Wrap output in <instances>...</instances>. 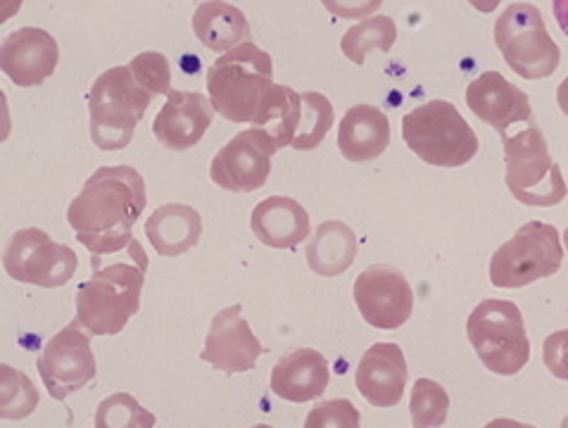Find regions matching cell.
<instances>
[{
    "label": "cell",
    "instance_id": "obj_29",
    "mask_svg": "<svg viewBox=\"0 0 568 428\" xmlns=\"http://www.w3.org/2000/svg\"><path fill=\"white\" fill-rule=\"evenodd\" d=\"M449 411V395L447 390L430 381V378H419L412 390V402H409V415L412 426L416 428H436L443 426Z\"/></svg>",
    "mask_w": 568,
    "mask_h": 428
},
{
    "label": "cell",
    "instance_id": "obj_34",
    "mask_svg": "<svg viewBox=\"0 0 568 428\" xmlns=\"http://www.w3.org/2000/svg\"><path fill=\"white\" fill-rule=\"evenodd\" d=\"M322 6L341 20H366L383 6V0H322Z\"/></svg>",
    "mask_w": 568,
    "mask_h": 428
},
{
    "label": "cell",
    "instance_id": "obj_36",
    "mask_svg": "<svg viewBox=\"0 0 568 428\" xmlns=\"http://www.w3.org/2000/svg\"><path fill=\"white\" fill-rule=\"evenodd\" d=\"M557 103H559L561 112L568 118V77L561 81L559 89H557Z\"/></svg>",
    "mask_w": 568,
    "mask_h": 428
},
{
    "label": "cell",
    "instance_id": "obj_6",
    "mask_svg": "<svg viewBox=\"0 0 568 428\" xmlns=\"http://www.w3.org/2000/svg\"><path fill=\"white\" fill-rule=\"evenodd\" d=\"M507 162V188L528 207H555L566 197V181L559 164L549 157V147L536 122L503 136Z\"/></svg>",
    "mask_w": 568,
    "mask_h": 428
},
{
    "label": "cell",
    "instance_id": "obj_18",
    "mask_svg": "<svg viewBox=\"0 0 568 428\" xmlns=\"http://www.w3.org/2000/svg\"><path fill=\"white\" fill-rule=\"evenodd\" d=\"M407 359L399 345L376 343L359 359L355 386L372 407H395L407 388Z\"/></svg>",
    "mask_w": 568,
    "mask_h": 428
},
{
    "label": "cell",
    "instance_id": "obj_10",
    "mask_svg": "<svg viewBox=\"0 0 568 428\" xmlns=\"http://www.w3.org/2000/svg\"><path fill=\"white\" fill-rule=\"evenodd\" d=\"M3 267L20 284L60 288L74 276L79 257L70 245L55 243L43 228H22L6 245Z\"/></svg>",
    "mask_w": 568,
    "mask_h": 428
},
{
    "label": "cell",
    "instance_id": "obj_8",
    "mask_svg": "<svg viewBox=\"0 0 568 428\" xmlns=\"http://www.w3.org/2000/svg\"><path fill=\"white\" fill-rule=\"evenodd\" d=\"M495 43L509 70L524 79L552 77L559 68V45L549 37L542 12L530 3H514L499 14Z\"/></svg>",
    "mask_w": 568,
    "mask_h": 428
},
{
    "label": "cell",
    "instance_id": "obj_11",
    "mask_svg": "<svg viewBox=\"0 0 568 428\" xmlns=\"http://www.w3.org/2000/svg\"><path fill=\"white\" fill-rule=\"evenodd\" d=\"M39 374L53 400H64L67 395L93 381L95 355L91 348V338L83 334L79 319L67 324L62 332L45 343L39 357Z\"/></svg>",
    "mask_w": 568,
    "mask_h": 428
},
{
    "label": "cell",
    "instance_id": "obj_14",
    "mask_svg": "<svg viewBox=\"0 0 568 428\" xmlns=\"http://www.w3.org/2000/svg\"><path fill=\"white\" fill-rule=\"evenodd\" d=\"M262 353L264 345L250 332V324L243 319V305L236 303L214 315L200 359L220 371L243 374L255 369Z\"/></svg>",
    "mask_w": 568,
    "mask_h": 428
},
{
    "label": "cell",
    "instance_id": "obj_5",
    "mask_svg": "<svg viewBox=\"0 0 568 428\" xmlns=\"http://www.w3.org/2000/svg\"><path fill=\"white\" fill-rule=\"evenodd\" d=\"M403 139L416 157L433 167H462L478 153L476 131L447 101H430L405 114Z\"/></svg>",
    "mask_w": 568,
    "mask_h": 428
},
{
    "label": "cell",
    "instance_id": "obj_25",
    "mask_svg": "<svg viewBox=\"0 0 568 428\" xmlns=\"http://www.w3.org/2000/svg\"><path fill=\"white\" fill-rule=\"evenodd\" d=\"M300 114H303V95L295 93L291 86L274 84L272 91L264 95L253 124L272 139L278 151V147L293 145Z\"/></svg>",
    "mask_w": 568,
    "mask_h": 428
},
{
    "label": "cell",
    "instance_id": "obj_37",
    "mask_svg": "<svg viewBox=\"0 0 568 428\" xmlns=\"http://www.w3.org/2000/svg\"><path fill=\"white\" fill-rule=\"evenodd\" d=\"M499 3H503V0H469V6L471 8H476L478 12H493Z\"/></svg>",
    "mask_w": 568,
    "mask_h": 428
},
{
    "label": "cell",
    "instance_id": "obj_4",
    "mask_svg": "<svg viewBox=\"0 0 568 428\" xmlns=\"http://www.w3.org/2000/svg\"><path fill=\"white\" fill-rule=\"evenodd\" d=\"M153 98L139 84L131 68H112L100 74L89 93L91 141L105 153L122 151L131 143Z\"/></svg>",
    "mask_w": 568,
    "mask_h": 428
},
{
    "label": "cell",
    "instance_id": "obj_12",
    "mask_svg": "<svg viewBox=\"0 0 568 428\" xmlns=\"http://www.w3.org/2000/svg\"><path fill=\"white\" fill-rule=\"evenodd\" d=\"M276 145L262 129L253 126L241 131L231 139L220 153L214 155L210 179L216 186L231 193H253L260 191L272 174V155Z\"/></svg>",
    "mask_w": 568,
    "mask_h": 428
},
{
    "label": "cell",
    "instance_id": "obj_7",
    "mask_svg": "<svg viewBox=\"0 0 568 428\" xmlns=\"http://www.w3.org/2000/svg\"><path fill=\"white\" fill-rule=\"evenodd\" d=\"M466 334L483 367L499 376L519 374L530 361L521 309L511 300H483L466 322Z\"/></svg>",
    "mask_w": 568,
    "mask_h": 428
},
{
    "label": "cell",
    "instance_id": "obj_23",
    "mask_svg": "<svg viewBox=\"0 0 568 428\" xmlns=\"http://www.w3.org/2000/svg\"><path fill=\"white\" fill-rule=\"evenodd\" d=\"M193 31L205 48L214 53H226L250 39L245 14L226 0H205L193 14Z\"/></svg>",
    "mask_w": 568,
    "mask_h": 428
},
{
    "label": "cell",
    "instance_id": "obj_20",
    "mask_svg": "<svg viewBox=\"0 0 568 428\" xmlns=\"http://www.w3.org/2000/svg\"><path fill=\"white\" fill-rule=\"evenodd\" d=\"M328 381V361L312 348H300L281 357L272 371V390L286 402H310L322 398Z\"/></svg>",
    "mask_w": 568,
    "mask_h": 428
},
{
    "label": "cell",
    "instance_id": "obj_33",
    "mask_svg": "<svg viewBox=\"0 0 568 428\" xmlns=\"http://www.w3.org/2000/svg\"><path fill=\"white\" fill-rule=\"evenodd\" d=\"M542 361L561 381H568V332H557L542 343Z\"/></svg>",
    "mask_w": 568,
    "mask_h": 428
},
{
    "label": "cell",
    "instance_id": "obj_28",
    "mask_svg": "<svg viewBox=\"0 0 568 428\" xmlns=\"http://www.w3.org/2000/svg\"><path fill=\"white\" fill-rule=\"evenodd\" d=\"M0 374H3V381H0V415H3L6 421H20L29 417L33 409L39 407V393L29 381V376L17 371L8 365L0 367Z\"/></svg>",
    "mask_w": 568,
    "mask_h": 428
},
{
    "label": "cell",
    "instance_id": "obj_9",
    "mask_svg": "<svg viewBox=\"0 0 568 428\" xmlns=\"http://www.w3.org/2000/svg\"><path fill=\"white\" fill-rule=\"evenodd\" d=\"M564 248L552 224L528 222L497 248L490 259V282L497 288H526L561 269Z\"/></svg>",
    "mask_w": 568,
    "mask_h": 428
},
{
    "label": "cell",
    "instance_id": "obj_24",
    "mask_svg": "<svg viewBox=\"0 0 568 428\" xmlns=\"http://www.w3.org/2000/svg\"><path fill=\"white\" fill-rule=\"evenodd\" d=\"M357 251L353 228L343 222H324L307 243V265L320 276H338L353 267Z\"/></svg>",
    "mask_w": 568,
    "mask_h": 428
},
{
    "label": "cell",
    "instance_id": "obj_38",
    "mask_svg": "<svg viewBox=\"0 0 568 428\" xmlns=\"http://www.w3.org/2000/svg\"><path fill=\"white\" fill-rule=\"evenodd\" d=\"M3 20H0V22H8V18H10V14L12 12H17V10H20V6H22V0H3Z\"/></svg>",
    "mask_w": 568,
    "mask_h": 428
},
{
    "label": "cell",
    "instance_id": "obj_39",
    "mask_svg": "<svg viewBox=\"0 0 568 428\" xmlns=\"http://www.w3.org/2000/svg\"><path fill=\"white\" fill-rule=\"evenodd\" d=\"M564 243H566V251H568V228H566V234H564Z\"/></svg>",
    "mask_w": 568,
    "mask_h": 428
},
{
    "label": "cell",
    "instance_id": "obj_27",
    "mask_svg": "<svg viewBox=\"0 0 568 428\" xmlns=\"http://www.w3.org/2000/svg\"><path fill=\"white\" fill-rule=\"evenodd\" d=\"M333 122H336V110L326 95L316 91L303 93V114H300V126L293 139L295 151H314L326 139Z\"/></svg>",
    "mask_w": 568,
    "mask_h": 428
},
{
    "label": "cell",
    "instance_id": "obj_21",
    "mask_svg": "<svg viewBox=\"0 0 568 428\" xmlns=\"http://www.w3.org/2000/svg\"><path fill=\"white\" fill-rule=\"evenodd\" d=\"M390 143L388 114L374 105H355L338 129V151L349 162H369L386 153Z\"/></svg>",
    "mask_w": 568,
    "mask_h": 428
},
{
    "label": "cell",
    "instance_id": "obj_13",
    "mask_svg": "<svg viewBox=\"0 0 568 428\" xmlns=\"http://www.w3.org/2000/svg\"><path fill=\"white\" fill-rule=\"evenodd\" d=\"M355 303L366 324L395 332L412 317L414 293L403 272L376 265L355 278Z\"/></svg>",
    "mask_w": 568,
    "mask_h": 428
},
{
    "label": "cell",
    "instance_id": "obj_1",
    "mask_svg": "<svg viewBox=\"0 0 568 428\" xmlns=\"http://www.w3.org/2000/svg\"><path fill=\"white\" fill-rule=\"evenodd\" d=\"M148 205L143 176L129 167H100L83 184L67 210V222L81 245L93 257V267L103 255L120 253L133 241V226Z\"/></svg>",
    "mask_w": 568,
    "mask_h": 428
},
{
    "label": "cell",
    "instance_id": "obj_30",
    "mask_svg": "<svg viewBox=\"0 0 568 428\" xmlns=\"http://www.w3.org/2000/svg\"><path fill=\"white\" fill-rule=\"evenodd\" d=\"M98 428H150L155 426V415L145 411L133 395L116 393L98 405Z\"/></svg>",
    "mask_w": 568,
    "mask_h": 428
},
{
    "label": "cell",
    "instance_id": "obj_19",
    "mask_svg": "<svg viewBox=\"0 0 568 428\" xmlns=\"http://www.w3.org/2000/svg\"><path fill=\"white\" fill-rule=\"evenodd\" d=\"M250 226L266 248L293 251L310 236V214L293 197L272 195L255 205Z\"/></svg>",
    "mask_w": 568,
    "mask_h": 428
},
{
    "label": "cell",
    "instance_id": "obj_26",
    "mask_svg": "<svg viewBox=\"0 0 568 428\" xmlns=\"http://www.w3.org/2000/svg\"><path fill=\"white\" fill-rule=\"evenodd\" d=\"M395 41H397L395 20L388 18V14H376V18H366L345 31V37L341 39V51L349 62L364 64L366 55L372 51L388 53L395 45Z\"/></svg>",
    "mask_w": 568,
    "mask_h": 428
},
{
    "label": "cell",
    "instance_id": "obj_16",
    "mask_svg": "<svg viewBox=\"0 0 568 428\" xmlns=\"http://www.w3.org/2000/svg\"><path fill=\"white\" fill-rule=\"evenodd\" d=\"M466 105L480 122L497 129L499 136L516 124L532 122L528 95L499 72H483L466 89Z\"/></svg>",
    "mask_w": 568,
    "mask_h": 428
},
{
    "label": "cell",
    "instance_id": "obj_15",
    "mask_svg": "<svg viewBox=\"0 0 568 428\" xmlns=\"http://www.w3.org/2000/svg\"><path fill=\"white\" fill-rule=\"evenodd\" d=\"M60 60L58 41L43 29L22 27L12 31L3 41L0 64L14 86L31 89L41 86L48 77H53Z\"/></svg>",
    "mask_w": 568,
    "mask_h": 428
},
{
    "label": "cell",
    "instance_id": "obj_35",
    "mask_svg": "<svg viewBox=\"0 0 568 428\" xmlns=\"http://www.w3.org/2000/svg\"><path fill=\"white\" fill-rule=\"evenodd\" d=\"M552 10L559 29L568 37V0H552Z\"/></svg>",
    "mask_w": 568,
    "mask_h": 428
},
{
    "label": "cell",
    "instance_id": "obj_2",
    "mask_svg": "<svg viewBox=\"0 0 568 428\" xmlns=\"http://www.w3.org/2000/svg\"><path fill=\"white\" fill-rule=\"evenodd\" d=\"M129 251L131 262H114V265L95 269L89 282L77 291V319L93 336L124 332L129 319L141 307L148 257L136 238L131 241Z\"/></svg>",
    "mask_w": 568,
    "mask_h": 428
},
{
    "label": "cell",
    "instance_id": "obj_32",
    "mask_svg": "<svg viewBox=\"0 0 568 428\" xmlns=\"http://www.w3.org/2000/svg\"><path fill=\"white\" fill-rule=\"evenodd\" d=\"M362 415L355 409V405L338 398L316 405L305 421V428H359Z\"/></svg>",
    "mask_w": 568,
    "mask_h": 428
},
{
    "label": "cell",
    "instance_id": "obj_31",
    "mask_svg": "<svg viewBox=\"0 0 568 428\" xmlns=\"http://www.w3.org/2000/svg\"><path fill=\"white\" fill-rule=\"evenodd\" d=\"M129 68L148 93L166 95L172 91V68H170V60H166L162 53L145 51L133 58Z\"/></svg>",
    "mask_w": 568,
    "mask_h": 428
},
{
    "label": "cell",
    "instance_id": "obj_17",
    "mask_svg": "<svg viewBox=\"0 0 568 428\" xmlns=\"http://www.w3.org/2000/svg\"><path fill=\"white\" fill-rule=\"evenodd\" d=\"M214 108L207 95L195 91L166 93V103L158 112L153 134L172 153H183L203 141L205 131L214 120Z\"/></svg>",
    "mask_w": 568,
    "mask_h": 428
},
{
    "label": "cell",
    "instance_id": "obj_3",
    "mask_svg": "<svg viewBox=\"0 0 568 428\" xmlns=\"http://www.w3.org/2000/svg\"><path fill=\"white\" fill-rule=\"evenodd\" d=\"M210 103L233 124L253 122L264 95L274 86L272 55L255 43L231 48L207 70Z\"/></svg>",
    "mask_w": 568,
    "mask_h": 428
},
{
    "label": "cell",
    "instance_id": "obj_22",
    "mask_svg": "<svg viewBox=\"0 0 568 428\" xmlns=\"http://www.w3.org/2000/svg\"><path fill=\"white\" fill-rule=\"evenodd\" d=\"M145 236L162 257H179L195 248L203 236V217L191 205L166 203L145 222Z\"/></svg>",
    "mask_w": 568,
    "mask_h": 428
}]
</instances>
